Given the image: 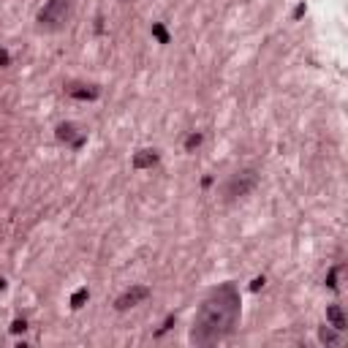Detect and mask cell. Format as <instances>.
<instances>
[{"mask_svg": "<svg viewBox=\"0 0 348 348\" xmlns=\"http://www.w3.org/2000/svg\"><path fill=\"white\" fill-rule=\"evenodd\" d=\"M9 65H11V55H9V49L0 46V68H9Z\"/></svg>", "mask_w": 348, "mask_h": 348, "instance_id": "obj_16", "label": "cell"}, {"mask_svg": "<svg viewBox=\"0 0 348 348\" xmlns=\"http://www.w3.org/2000/svg\"><path fill=\"white\" fill-rule=\"evenodd\" d=\"M158 150H139L136 155H133V169H152V166L158 163Z\"/></svg>", "mask_w": 348, "mask_h": 348, "instance_id": "obj_7", "label": "cell"}, {"mask_svg": "<svg viewBox=\"0 0 348 348\" xmlns=\"http://www.w3.org/2000/svg\"><path fill=\"white\" fill-rule=\"evenodd\" d=\"M174 324H177V316H169V318L163 321V326H160V329H158V337H160V334H166V332H169Z\"/></svg>", "mask_w": 348, "mask_h": 348, "instance_id": "obj_14", "label": "cell"}, {"mask_svg": "<svg viewBox=\"0 0 348 348\" xmlns=\"http://www.w3.org/2000/svg\"><path fill=\"white\" fill-rule=\"evenodd\" d=\"M55 136L63 144H68L71 150H82L84 142H87V133L79 128V125H73V123H60L57 131H55Z\"/></svg>", "mask_w": 348, "mask_h": 348, "instance_id": "obj_4", "label": "cell"}, {"mask_svg": "<svg viewBox=\"0 0 348 348\" xmlns=\"http://www.w3.org/2000/svg\"><path fill=\"white\" fill-rule=\"evenodd\" d=\"M147 297H150V289H147V286H131L128 291H123L115 299V310L125 313V310H131V307H136L139 302H144Z\"/></svg>", "mask_w": 348, "mask_h": 348, "instance_id": "obj_5", "label": "cell"}, {"mask_svg": "<svg viewBox=\"0 0 348 348\" xmlns=\"http://www.w3.org/2000/svg\"><path fill=\"white\" fill-rule=\"evenodd\" d=\"M318 340L324 345H334V343H340V332L334 329V326H332V329H329V326H321V329H318Z\"/></svg>", "mask_w": 348, "mask_h": 348, "instance_id": "obj_9", "label": "cell"}, {"mask_svg": "<svg viewBox=\"0 0 348 348\" xmlns=\"http://www.w3.org/2000/svg\"><path fill=\"white\" fill-rule=\"evenodd\" d=\"M25 329H28V321H25V318H17L14 324H11V332H14V334L25 332Z\"/></svg>", "mask_w": 348, "mask_h": 348, "instance_id": "obj_15", "label": "cell"}, {"mask_svg": "<svg viewBox=\"0 0 348 348\" xmlns=\"http://www.w3.org/2000/svg\"><path fill=\"white\" fill-rule=\"evenodd\" d=\"M87 299H90V291H87L84 286H82V289H76V291L71 294V307H73V310H79V307H82Z\"/></svg>", "mask_w": 348, "mask_h": 348, "instance_id": "obj_10", "label": "cell"}, {"mask_svg": "<svg viewBox=\"0 0 348 348\" xmlns=\"http://www.w3.org/2000/svg\"><path fill=\"white\" fill-rule=\"evenodd\" d=\"M305 11H307V6L305 3H299L297 9H294V19H299V17H305Z\"/></svg>", "mask_w": 348, "mask_h": 348, "instance_id": "obj_18", "label": "cell"}, {"mask_svg": "<svg viewBox=\"0 0 348 348\" xmlns=\"http://www.w3.org/2000/svg\"><path fill=\"white\" fill-rule=\"evenodd\" d=\"M152 36H155L160 44H169V33H166V28H163V25H160V22H155V25H152Z\"/></svg>", "mask_w": 348, "mask_h": 348, "instance_id": "obj_12", "label": "cell"}, {"mask_svg": "<svg viewBox=\"0 0 348 348\" xmlns=\"http://www.w3.org/2000/svg\"><path fill=\"white\" fill-rule=\"evenodd\" d=\"M239 310H242V299H239L237 286L220 283L199 305L188 340L193 345H212L218 340L229 337L239 321Z\"/></svg>", "mask_w": 348, "mask_h": 348, "instance_id": "obj_1", "label": "cell"}, {"mask_svg": "<svg viewBox=\"0 0 348 348\" xmlns=\"http://www.w3.org/2000/svg\"><path fill=\"white\" fill-rule=\"evenodd\" d=\"M73 3L76 0H46V6L38 11V30L46 33L63 30L73 14Z\"/></svg>", "mask_w": 348, "mask_h": 348, "instance_id": "obj_2", "label": "cell"}, {"mask_svg": "<svg viewBox=\"0 0 348 348\" xmlns=\"http://www.w3.org/2000/svg\"><path fill=\"white\" fill-rule=\"evenodd\" d=\"M258 185V171L256 169H239L234 171L223 185V202H234V199L247 196Z\"/></svg>", "mask_w": 348, "mask_h": 348, "instance_id": "obj_3", "label": "cell"}, {"mask_svg": "<svg viewBox=\"0 0 348 348\" xmlns=\"http://www.w3.org/2000/svg\"><path fill=\"white\" fill-rule=\"evenodd\" d=\"M65 93H68L71 98H76V101H96V98L101 96V87H98V84L71 82V84H65Z\"/></svg>", "mask_w": 348, "mask_h": 348, "instance_id": "obj_6", "label": "cell"}, {"mask_svg": "<svg viewBox=\"0 0 348 348\" xmlns=\"http://www.w3.org/2000/svg\"><path fill=\"white\" fill-rule=\"evenodd\" d=\"M326 321H329L337 332H345V313H343V307H340V305H329V307H326Z\"/></svg>", "mask_w": 348, "mask_h": 348, "instance_id": "obj_8", "label": "cell"}, {"mask_svg": "<svg viewBox=\"0 0 348 348\" xmlns=\"http://www.w3.org/2000/svg\"><path fill=\"white\" fill-rule=\"evenodd\" d=\"M264 283H267L264 278H256V280H253V283H250V291H258V289H264Z\"/></svg>", "mask_w": 348, "mask_h": 348, "instance_id": "obj_17", "label": "cell"}, {"mask_svg": "<svg viewBox=\"0 0 348 348\" xmlns=\"http://www.w3.org/2000/svg\"><path fill=\"white\" fill-rule=\"evenodd\" d=\"M0 291H6V280L3 278H0Z\"/></svg>", "mask_w": 348, "mask_h": 348, "instance_id": "obj_19", "label": "cell"}, {"mask_svg": "<svg viewBox=\"0 0 348 348\" xmlns=\"http://www.w3.org/2000/svg\"><path fill=\"white\" fill-rule=\"evenodd\" d=\"M120 3H128V0H120Z\"/></svg>", "mask_w": 348, "mask_h": 348, "instance_id": "obj_20", "label": "cell"}, {"mask_svg": "<svg viewBox=\"0 0 348 348\" xmlns=\"http://www.w3.org/2000/svg\"><path fill=\"white\" fill-rule=\"evenodd\" d=\"M337 272H340V267H332V272L326 275V286L329 289H337Z\"/></svg>", "mask_w": 348, "mask_h": 348, "instance_id": "obj_13", "label": "cell"}, {"mask_svg": "<svg viewBox=\"0 0 348 348\" xmlns=\"http://www.w3.org/2000/svg\"><path fill=\"white\" fill-rule=\"evenodd\" d=\"M202 142H204V133H196V131H193L191 136L185 139V150H188V152H193V150H196V147H202Z\"/></svg>", "mask_w": 348, "mask_h": 348, "instance_id": "obj_11", "label": "cell"}]
</instances>
